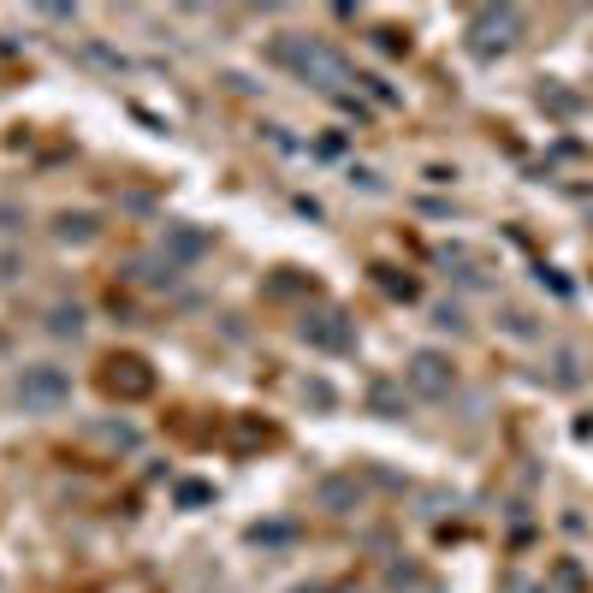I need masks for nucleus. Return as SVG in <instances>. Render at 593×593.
<instances>
[{"label": "nucleus", "mask_w": 593, "mask_h": 593, "mask_svg": "<svg viewBox=\"0 0 593 593\" xmlns=\"http://www.w3.org/2000/svg\"><path fill=\"white\" fill-rule=\"evenodd\" d=\"M273 60L296 66V72H303L309 83H321V90H333V83H344V60H339L326 42H279V48H273Z\"/></svg>", "instance_id": "1"}, {"label": "nucleus", "mask_w": 593, "mask_h": 593, "mask_svg": "<svg viewBox=\"0 0 593 593\" xmlns=\"http://www.w3.org/2000/svg\"><path fill=\"white\" fill-rule=\"evenodd\" d=\"M72 398V374L54 369V362H37V369L19 374V404L24 410H60Z\"/></svg>", "instance_id": "2"}, {"label": "nucleus", "mask_w": 593, "mask_h": 593, "mask_svg": "<svg viewBox=\"0 0 593 593\" xmlns=\"http://www.w3.org/2000/svg\"><path fill=\"white\" fill-rule=\"evenodd\" d=\"M303 339L326 344V351H344V344H351V326H339V315H315V321H303Z\"/></svg>", "instance_id": "3"}, {"label": "nucleus", "mask_w": 593, "mask_h": 593, "mask_svg": "<svg viewBox=\"0 0 593 593\" xmlns=\"http://www.w3.org/2000/svg\"><path fill=\"white\" fill-rule=\"evenodd\" d=\"M415 386H422V392H445V362L440 356H415Z\"/></svg>", "instance_id": "4"}, {"label": "nucleus", "mask_w": 593, "mask_h": 593, "mask_svg": "<svg viewBox=\"0 0 593 593\" xmlns=\"http://www.w3.org/2000/svg\"><path fill=\"white\" fill-rule=\"evenodd\" d=\"M48 333H54V339H78V333H83V309H78V303H72V309L60 303L54 315H48Z\"/></svg>", "instance_id": "5"}, {"label": "nucleus", "mask_w": 593, "mask_h": 593, "mask_svg": "<svg viewBox=\"0 0 593 593\" xmlns=\"http://www.w3.org/2000/svg\"><path fill=\"white\" fill-rule=\"evenodd\" d=\"M90 232H96V220H90V214H78V220H60V238H66V243H72V238L83 243Z\"/></svg>", "instance_id": "6"}, {"label": "nucleus", "mask_w": 593, "mask_h": 593, "mask_svg": "<svg viewBox=\"0 0 593 593\" xmlns=\"http://www.w3.org/2000/svg\"><path fill=\"white\" fill-rule=\"evenodd\" d=\"M172 250H179V255H197V250H202V232H172Z\"/></svg>", "instance_id": "7"}]
</instances>
